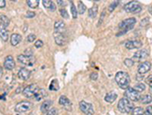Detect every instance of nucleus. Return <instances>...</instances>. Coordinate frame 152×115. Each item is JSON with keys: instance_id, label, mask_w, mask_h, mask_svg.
I'll list each match as a JSON object with an SVG mask.
<instances>
[{"instance_id": "4", "label": "nucleus", "mask_w": 152, "mask_h": 115, "mask_svg": "<svg viewBox=\"0 0 152 115\" xmlns=\"http://www.w3.org/2000/svg\"><path fill=\"white\" fill-rule=\"evenodd\" d=\"M40 87L37 84H30L29 86H27L22 91V94L24 95L26 98H34L35 95L37 94V92L39 91Z\"/></svg>"}, {"instance_id": "31", "label": "nucleus", "mask_w": 152, "mask_h": 115, "mask_svg": "<svg viewBox=\"0 0 152 115\" xmlns=\"http://www.w3.org/2000/svg\"><path fill=\"white\" fill-rule=\"evenodd\" d=\"M71 11H72V15L73 18H77V15H78V10L76 9L74 4L72 2H71Z\"/></svg>"}, {"instance_id": "43", "label": "nucleus", "mask_w": 152, "mask_h": 115, "mask_svg": "<svg viewBox=\"0 0 152 115\" xmlns=\"http://www.w3.org/2000/svg\"><path fill=\"white\" fill-rule=\"evenodd\" d=\"M35 17V13L32 12V11H27V14H26V18H33Z\"/></svg>"}, {"instance_id": "46", "label": "nucleus", "mask_w": 152, "mask_h": 115, "mask_svg": "<svg viewBox=\"0 0 152 115\" xmlns=\"http://www.w3.org/2000/svg\"><path fill=\"white\" fill-rule=\"evenodd\" d=\"M104 12H103V13H102V16H101V18H100V22L98 23V25H100V24H101V22L103 21V20H104Z\"/></svg>"}, {"instance_id": "8", "label": "nucleus", "mask_w": 152, "mask_h": 115, "mask_svg": "<svg viewBox=\"0 0 152 115\" xmlns=\"http://www.w3.org/2000/svg\"><path fill=\"white\" fill-rule=\"evenodd\" d=\"M17 61L22 64H25V66H31L34 64L36 59L34 56H27V55L25 54H19L17 56Z\"/></svg>"}, {"instance_id": "28", "label": "nucleus", "mask_w": 152, "mask_h": 115, "mask_svg": "<svg viewBox=\"0 0 152 115\" xmlns=\"http://www.w3.org/2000/svg\"><path fill=\"white\" fill-rule=\"evenodd\" d=\"M40 1L39 0H27V5L29 6L30 8H36L39 6Z\"/></svg>"}, {"instance_id": "6", "label": "nucleus", "mask_w": 152, "mask_h": 115, "mask_svg": "<svg viewBox=\"0 0 152 115\" xmlns=\"http://www.w3.org/2000/svg\"><path fill=\"white\" fill-rule=\"evenodd\" d=\"M124 9L127 12H132V13H139L142 10V7L140 4L137 1H130L125 5Z\"/></svg>"}, {"instance_id": "36", "label": "nucleus", "mask_w": 152, "mask_h": 115, "mask_svg": "<svg viewBox=\"0 0 152 115\" xmlns=\"http://www.w3.org/2000/svg\"><path fill=\"white\" fill-rule=\"evenodd\" d=\"M47 115H58V110L55 108H52L47 112Z\"/></svg>"}, {"instance_id": "1", "label": "nucleus", "mask_w": 152, "mask_h": 115, "mask_svg": "<svg viewBox=\"0 0 152 115\" xmlns=\"http://www.w3.org/2000/svg\"><path fill=\"white\" fill-rule=\"evenodd\" d=\"M115 78H116V81L117 83V85L120 87V89H127L128 87H129L130 77H129V75H128L127 72H124V71L117 72Z\"/></svg>"}, {"instance_id": "19", "label": "nucleus", "mask_w": 152, "mask_h": 115, "mask_svg": "<svg viewBox=\"0 0 152 115\" xmlns=\"http://www.w3.org/2000/svg\"><path fill=\"white\" fill-rule=\"evenodd\" d=\"M21 41H22V37L20 34L13 33L10 37V43L13 46H17V44H19Z\"/></svg>"}, {"instance_id": "35", "label": "nucleus", "mask_w": 152, "mask_h": 115, "mask_svg": "<svg viewBox=\"0 0 152 115\" xmlns=\"http://www.w3.org/2000/svg\"><path fill=\"white\" fill-rule=\"evenodd\" d=\"M60 14H61V16L63 18H69V14H68L66 9H64V8H61V9H60Z\"/></svg>"}, {"instance_id": "3", "label": "nucleus", "mask_w": 152, "mask_h": 115, "mask_svg": "<svg viewBox=\"0 0 152 115\" xmlns=\"http://www.w3.org/2000/svg\"><path fill=\"white\" fill-rule=\"evenodd\" d=\"M117 109L122 113H130L132 110L134 109V105L129 99H127V98H123L119 100L117 104Z\"/></svg>"}, {"instance_id": "14", "label": "nucleus", "mask_w": 152, "mask_h": 115, "mask_svg": "<svg viewBox=\"0 0 152 115\" xmlns=\"http://www.w3.org/2000/svg\"><path fill=\"white\" fill-rule=\"evenodd\" d=\"M151 68V64L148 61L140 63L139 66V74H141V75H144V74L148 73Z\"/></svg>"}, {"instance_id": "32", "label": "nucleus", "mask_w": 152, "mask_h": 115, "mask_svg": "<svg viewBox=\"0 0 152 115\" xmlns=\"http://www.w3.org/2000/svg\"><path fill=\"white\" fill-rule=\"evenodd\" d=\"M119 3H120V1H114V2H112L111 4H110L109 7H108L109 11H110V12H113V11L115 10V8H116V7L118 6Z\"/></svg>"}, {"instance_id": "2", "label": "nucleus", "mask_w": 152, "mask_h": 115, "mask_svg": "<svg viewBox=\"0 0 152 115\" xmlns=\"http://www.w3.org/2000/svg\"><path fill=\"white\" fill-rule=\"evenodd\" d=\"M136 22H137V20L135 18H127L125 20H123L120 24H119V29L121 30L117 34V36L124 35L128 30H132L134 25L136 24Z\"/></svg>"}, {"instance_id": "11", "label": "nucleus", "mask_w": 152, "mask_h": 115, "mask_svg": "<svg viewBox=\"0 0 152 115\" xmlns=\"http://www.w3.org/2000/svg\"><path fill=\"white\" fill-rule=\"evenodd\" d=\"M59 103L61 104L66 110H70V112H71L72 109V104L71 102V100L69 99L66 96H61V97H60Z\"/></svg>"}, {"instance_id": "24", "label": "nucleus", "mask_w": 152, "mask_h": 115, "mask_svg": "<svg viewBox=\"0 0 152 115\" xmlns=\"http://www.w3.org/2000/svg\"><path fill=\"white\" fill-rule=\"evenodd\" d=\"M0 23H1V25H3L5 28H7V26L9 25V23H10V20H9V18L6 16V15H0Z\"/></svg>"}, {"instance_id": "45", "label": "nucleus", "mask_w": 152, "mask_h": 115, "mask_svg": "<svg viewBox=\"0 0 152 115\" xmlns=\"http://www.w3.org/2000/svg\"><path fill=\"white\" fill-rule=\"evenodd\" d=\"M6 7V1L5 0H0V7L3 8Z\"/></svg>"}, {"instance_id": "26", "label": "nucleus", "mask_w": 152, "mask_h": 115, "mask_svg": "<svg viewBox=\"0 0 152 115\" xmlns=\"http://www.w3.org/2000/svg\"><path fill=\"white\" fill-rule=\"evenodd\" d=\"M97 11H98V7L94 5L93 7L89 9V17L91 18H94L96 15H97Z\"/></svg>"}, {"instance_id": "48", "label": "nucleus", "mask_w": 152, "mask_h": 115, "mask_svg": "<svg viewBox=\"0 0 152 115\" xmlns=\"http://www.w3.org/2000/svg\"><path fill=\"white\" fill-rule=\"evenodd\" d=\"M2 76H3V68L1 66H0V78H1Z\"/></svg>"}, {"instance_id": "30", "label": "nucleus", "mask_w": 152, "mask_h": 115, "mask_svg": "<svg viewBox=\"0 0 152 115\" xmlns=\"http://www.w3.org/2000/svg\"><path fill=\"white\" fill-rule=\"evenodd\" d=\"M78 13L79 14H84L86 10V7H85V5L82 4V2H79V4H78Z\"/></svg>"}, {"instance_id": "5", "label": "nucleus", "mask_w": 152, "mask_h": 115, "mask_svg": "<svg viewBox=\"0 0 152 115\" xmlns=\"http://www.w3.org/2000/svg\"><path fill=\"white\" fill-rule=\"evenodd\" d=\"M125 97L130 101H139L141 98V95L140 92L135 90L133 87H128L127 89H126Z\"/></svg>"}, {"instance_id": "7", "label": "nucleus", "mask_w": 152, "mask_h": 115, "mask_svg": "<svg viewBox=\"0 0 152 115\" xmlns=\"http://www.w3.org/2000/svg\"><path fill=\"white\" fill-rule=\"evenodd\" d=\"M79 106H80L81 110L84 114H86V115H94V107L91 103L86 102V101H84V100H82V101H80Z\"/></svg>"}, {"instance_id": "16", "label": "nucleus", "mask_w": 152, "mask_h": 115, "mask_svg": "<svg viewBox=\"0 0 152 115\" xmlns=\"http://www.w3.org/2000/svg\"><path fill=\"white\" fill-rule=\"evenodd\" d=\"M54 39L55 43L60 46H62L66 43L65 33H54Z\"/></svg>"}, {"instance_id": "40", "label": "nucleus", "mask_w": 152, "mask_h": 115, "mask_svg": "<svg viewBox=\"0 0 152 115\" xmlns=\"http://www.w3.org/2000/svg\"><path fill=\"white\" fill-rule=\"evenodd\" d=\"M145 113H146V115H152V105L147 107V109L145 110Z\"/></svg>"}, {"instance_id": "33", "label": "nucleus", "mask_w": 152, "mask_h": 115, "mask_svg": "<svg viewBox=\"0 0 152 115\" xmlns=\"http://www.w3.org/2000/svg\"><path fill=\"white\" fill-rule=\"evenodd\" d=\"M124 63H125V66H127V67H131V66H134V61H133L132 59H129V58H127V59H126L125 61H124Z\"/></svg>"}, {"instance_id": "25", "label": "nucleus", "mask_w": 152, "mask_h": 115, "mask_svg": "<svg viewBox=\"0 0 152 115\" xmlns=\"http://www.w3.org/2000/svg\"><path fill=\"white\" fill-rule=\"evenodd\" d=\"M142 104H149L152 102V97L150 95H144L140 98Z\"/></svg>"}, {"instance_id": "15", "label": "nucleus", "mask_w": 152, "mask_h": 115, "mask_svg": "<svg viewBox=\"0 0 152 115\" xmlns=\"http://www.w3.org/2000/svg\"><path fill=\"white\" fill-rule=\"evenodd\" d=\"M54 33H65V23L62 20L55 22Z\"/></svg>"}, {"instance_id": "38", "label": "nucleus", "mask_w": 152, "mask_h": 115, "mask_svg": "<svg viewBox=\"0 0 152 115\" xmlns=\"http://www.w3.org/2000/svg\"><path fill=\"white\" fill-rule=\"evenodd\" d=\"M43 46V41L41 40H38L35 41V47L36 48H41Z\"/></svg>"}, {"instance_id": "22", "label": "nucleus", "mask_w": 152, "mask_h": 115, "mask_svg": "<svg viewBox=\"0 0 152 115\" xmlns=\"http://www.w3.org/2000/svg\"><path fill=\"white\" fill-rule=\"evenodd\" d=\"M117 94L116 93V92H108V93L105 95L104 99L106 102L112 103L117 99Z\"/></svg>"}, {"instance_id": "47", "label": "nucleus", "mask_w": 152, "mask_h": 115, "mask_svg": "<svg viewBox=\"0 0 152 115\" xmlns=\"http://www.w3.org/2000/svg\"><path fill=\"white\" fill-rule=\"evenodd\" d=\"M57 3L60 5V6H64V5H65V4H64V1H61V0H58Z\"/></svg>"}, {"instance_id": "27", "label": "nucleus", "mask_w": 152, "mask_h": 115, "mask_svg": "<svg viewBox=\"0 0 152 115\" xmlns=\"http://www.w3.org/2000/svg\"><path fill=\"white\" fill-rule=\"evenodd\" d=\"M132 115H144L145 112L142 107H136L132 110Z\"/></svg>"}, {"instance_id": "41", "label": "nucleus", "mask_w": 152, "mask_h": 115, "mask_svg": "<svg viewBox=\"0 0 152 115\" xmlns=\"http://www.w3.org/2000/svg\"><path fill=\"white\" fill-rule=\"evenodd\" d=\"M25 55H27V56H33V51L31 49H27L25 51Z\"/></svg>"}, {"instance_id": "18", "label": "nucleus", "mask_w": 152, "mask_h": 115, "mask_svg": "<svg viewBox=\"0 0 152 115\" xmlns=\"http://www.w3.org/2000/svg\"><path fill=\"white\" fill-rule=\"evenodd\" d=\"M52 100H50V99L45 100L40 106V112L43 113H47L49 110L52 109L50 108L52 107Z\"/></svg>"}, {"instance_id": "10", "label": "nucleus", "mask_w": 152, "mask_h": 115, "mask_svg": "<svg viewBox=\"0 0 152 115\" xmlns=\"http://www.w3.org/2000/svg\"><path fill=\"white\" fill-rule=\"evenodd\" d=\"M148 55H149V53L146 50H139V51H137V53H134L132 60L134 62H141L142 60H145L147 57H148Z\"/></svg>"}, {"instance_id": "13", "label": "nucleus", "mask_w": 152, "mask_h": 115, "mask_svg": "<svg viewBox=\"0 0 152 115\" xmlns=\"http://www.w3.org/2000/svg\"><path fill=\"white\" fill-rule=\"evenodd\" d=\"M30 75H31V71H29V69H27L25 67L20 68L19 71L17 73L18 77L22 80H27L30 77Z\"/></svg>"}, {"instance_id": "44", "label": "nucleus", "mask_w": 152, "mask_h": 115, "mask_svg": "<svg viewBox=\"0 0 152 115\" xmlns=\"http://www.w3.org/2000/svg\"><path fill=\"white\" fill-rule=\"evenodd\" d=\"M143 78H144V76H143V75H141V74H137V81H142L143 80Z\"/></svg>"}, {"instance_id": "39", "label": "nucleus", "mask_w": 152, "mask_h": 115, "mask_svg": "<svg viewBox=\"0 0 152 115\" xmlns=\"http://www.w3.org/2000/svg\"><path fill=\"white\" fill-rule=\"evenodd\" d=\"M146 83L148 84L150 87H152V75H149L146 78Z\"/></svg>"}, {"instance_id": "17", "label": "nucleus", "mask_w": 152, "mask_h": 115, "mask_svg": "<svg viewBox=\"0 0 152 115\" xmlns=\"http://www.w3.org/2000/svg\"><path fill=\"white\" fill-rule=\"evenodd\" d=\"M125 46L128 50H133L135 48H140L142 46V43L139 41H128L126 43Z\"/></svg>"}, {"instance_id": "21", "label": "nucleus", "mask_w": 152, "mask_h": 115, "mask_svg": "<svg viewBox=\"0 0 152 115\" xmlns=\"http://www.w3.org/2000/svg\"><path fill=\"white\" fill-rule=\"evenodd\" d=\"M8 37H9V34H8L7 28H5L3 25L0 24V38H1L4 41H7Z\"/></svg>"}, {"instance_id": "29", "label": "nucleus", "mask_w": 152, "mask_h": 115, "mask_svg": "<svg viewBox=\"0 0 152 115\" xmlns=\"http://www.w3.org/2000/svg\"><path fill=\"white\" fill-rule=\"evenodd\" d=\"M133 89L139 92H141V91H144L146 89V86L143 84V83H139V84H137Z\"/></svg>"}, {"instance_id": "42", "label": "nucleus", "mask_w": 152, "mask_h": 115, "mask_svg": "<svg viewBox=\"0 0 152 115\" xmlns=\"http://www.w3.org/2000/svg\"><path fill=\"white\" fill-rule=\"evenodd\" d=\"M90 78L92 80H96L98 78V74L97 73H92L90 75Z\"/></svg>"}, {"instance_id": "12", "label": "nucleus", "mask_w": 152, "mask_h": 115, "mask_svg": "<svg viewBox=\"0 0 152 115\" xmlns=\"http://www.w3.org/2000/svg\"><path fill=\"white\" fill-rule=\"evenodd\" d=\"M15 66H16V64H15V61H14L13 57L11 56V55H7V56L5 58L4 67L6 68L7 70H13Z\"/></svg>"}, {"instance_id": "37", "label": "nucleus", "mask_w": 152, "mask_h": 115, "mask_svg": "<svg viewBox=\"0 0 152 115\" xmlns=\"http://www.w3.org/2000/svg\"><path fill=\"white\" fill-rule=\"evenodd\" d=\"M35 39H36V35L33 34V33L29 34V36H27V40L29 43H32L33 41H35Z\"/></svg>"}, {"instance_id": "34", "label": "nucleus", "mask_w": 152, "mask_h": 115, "mask_svg": "<svg viewBox=\"0 0 152 115\" xmlns=\"http://www.w3.org/2000/svg\"><path fill=\"white\" fill-rule=\"evenodd\" d=\"M50 89H52V90H58L59 89V85H58V83H57V80H53L52 82V85H50Z\"/></svg>"}, {"instance_id": "23", "label": "nucleus", "mask_w": 152, "mask_h": 115, "mask_svg": "<svg viewBox=\"0 0 152 115\" xmlns=\"http://www.w3.org/2000/svg\"><path fill=\"white\" fill-rule=\"evenodd\" d=\"M47 96V92H46V90L44 89H40L39 91L37 92V94L35 95L34 99L37 100V101H40L41 99H43L45 97Z\"/></svg>"}, {"instance_id": "9", "label": "nucleus", "mask_w": 152, "mask_h": 115, "mask_svg": "<svg viewBox=\"0 0 152 115\" xmlns=\"http://www.w3.org/2000/svg\"><path fill=\"white\" fill-rule=\"evenodd\" d=\"M32 107V104L29 101H21V102L17 103L15 107V110L18 113H23L26 112L27 110H29Z\"/></svg>"}, {"instance_id": "20", "label": "nucleus", "mask_w": 152, "mask_h": 115, "mask_svg": "<svg viewBox=\"0 0 152 115\" xmlns=\"http://www.w3.org/2000/svg\"><path fill=\"white\" fill-rule=\"evenodd\" d=\"M42 3L43 6L47 9H49L50 12H54L56 10V5L54 4V2L50 1V0H43Z\"/></svg>"}]
</instances>
